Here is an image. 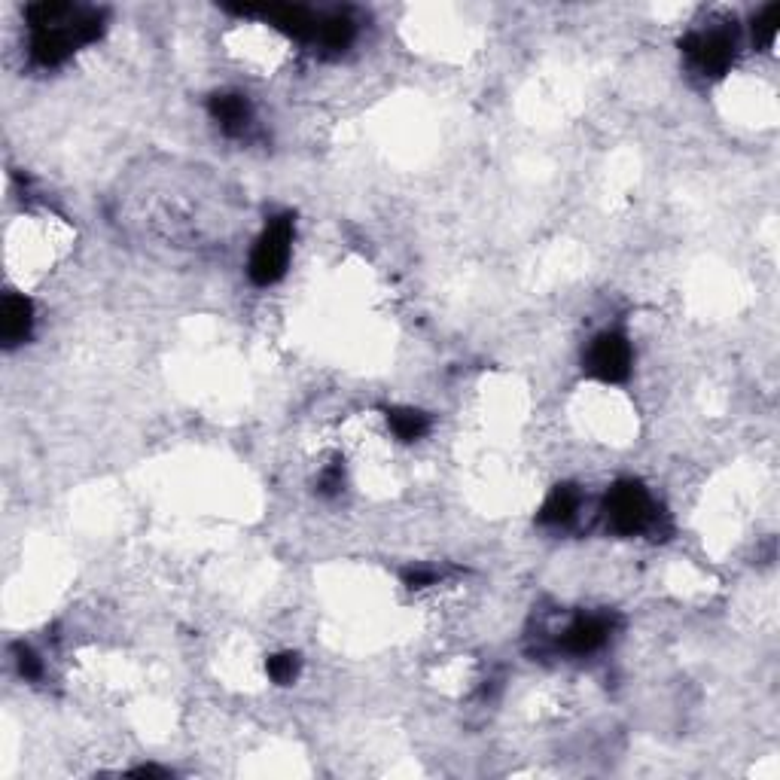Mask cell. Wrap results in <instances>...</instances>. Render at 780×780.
Instances as JSON below:
<instances>
[{"mask_svg":"<svg viewBox=\"0 0 780 780\" xmlns=\"http://www.w3.org/2000/svg\"><path fill=\"white\" fill-rule=\"evenodd\" d=\"M406 585L409 589H427V585H436L439 573L436 570H427V567H415V570H406Z\"/></svg>","mask_w":780,"mask_h":780,"instance_id":"14","label":"cell"},{"mask_svg":"<svg viewBox=\"0 0 780 780\" xmlns=\"http://www.w3.org/2000/svg\"><path fill=\"white\" fill-rule=\"evenodd\" d=\"M34 327V305L25 296H7L4 308H0V333H4L7 348H16L28 339Z\"/></svg>","mask_w":780,"mask_h":780,"instance_id":"6","label":"cell"},{"mask_svg":"<svg viewBox=\"0 0 780 780\" xmlns=\"http://www.w3.org/2000/svg\"><path fill=\"white\" fill-rule=\"evenodd\" d=\"M208 110H211V116L220 122L223 132H229V135H241L244 128L250 125V116H253L250 101H247L244 95H235V92H220V95H214V98L208 101Z\"/></svg>","mask_w":780,"mask_h":780,"instance_id":"7","label":"cell"},{"mask_svg":"<svg viewBox=\"0 0 780 780\" xmlns=\"http://www.w3.org/2000/svg\"><path fill=\"white\" fill-rule=\"evenodd\" d=\"M290 244H293V217L281 214V217L269 220V226L256 238L253 253H250V266H247L250 281L259 287L278 284L290 263Z\"/></svg>","mask_w":780,"mask_h":780,"instance_id":"1","label":"cell"},{"mask_svg":"<svg viewBox=\"0 0 780 780\" xmlns=\"http://www.w3.org/2000/svg\"><path fill=\"white\" fill-rule=\"evenodd\" d=\"M680 46L704 77L726 74L735 61V37L729 31H695Z\"/></svg>","mask_w":780,"mask_h":780,"instance_id":"3","label":"cell"},{"mask_svg":"<svg viewBox=\"0 0 780 780\" xmlns=\"http://www.w3.org/2000/svg\"><path fill=\"white\" fill-rule=\"evenodd\" d=\"M607 637H610L607 616H582L564 631V649L573 656H589L607 643Z\"/></svg>","mask_w":780,"mask_h":780,"instance_id":"5","label":"cell"},{"mask_svg":"<svg viewBox=\"0 0 780 780\" xmlns=\"http://www.w3.org/2000/svg\"><path fill=\"white\" fill-rule=\"evenodd\" d=\"M579 509V491L573 485H555L540 506L543 525H567Z\"/></svg>","mask_w":780,"mask_h":780,"instance_id":"9","label":"cell"},{"mask_svg":"<svg viewBox=\"0 0 780 780\" xmlns=\"http://www.w3.org/2000/svg\"><path fill=\"white\" fill-rule=\"evenodd\" d=\"M266 671L278 686H290L299 677V656L296 653H278L266 662Z\"/></svg>","mask_w":780,"mask_h":780,"instance_id":"11","label":"cell"},{"mask_svg":"<svg viewBox=\"0 0 780 780\" xmlns=\"http://www.w3.org/2000/svg\"><path fill=\"white\" fill-rule=\"evenodd\" d=\"M135 774H138V777H165V771H162V768H153V765H147V768H138Z\"/></svg>","mask_w":780,"mask_h":780,"instance_id":"16","label":"cell"},{"mask_svg":"<svg viewBox=\"0 0 780 780\" xmlns=\"http://www.w3.org/2000/svg\"><path fill=\"white\" fill-rule=\"evenodd\" d=\"M16 665H19V674H22L25 680H37V677L43 674V668H40V659L31 653L28 646H25V649H19V659H16Z\"/></svg>","mask_w":780,"mask_h":780,"instance_id":"13","label":"cell"},{"mask_svg":"<svg viewBox=\"0 0 780 780\" xmlns=\"http://www.w3.org/2000/svg\"><path fill=\"white\" fill-rule=\"evenodd\" d=\"M354 22L345 16V13H330V16H320V25H317V34H314V43L320 49L327 52H345L354 40Z\"/></svg>","mask_w":780,"mask_h":780,"instance_id":"8","label":"cell"},{"mask_svg":"<svg viewBox=\"0 0 780 780\" xmlns=\"http://www.w3.org/2000/svg\"><path fill=\"white\" fill-rule=\"evenodd\" d=\"M585 369L601 381H625L631 372V345L622 333H601L585 354Z\"/></svg>","mask_w":780,"mask_h":780,"instance_id":"4","label":"cell"},{"mask_svg":"<svg viewBox=\"0 0 780 780\" xmlns=\"http://www.w3.org/2000/svg\"><path fill=\"white\" fill-rule=\"evenodd\" d=\"M607 522L616 534H640L656 522L653 497L640 482H619L607 494Z\"/></svg>","mask_w":780,"mask_h":780,"instance_id":"2","label":"cell"},{"mask_svg":"<svg viewBox=\"0 0 780 780\" xmlns=\"http://www.w3.org/2000/svg\"><path fill=\"white\" fill-rule=\"evenodd\" d=\"M342 482H345L342 470H339V467H330L327 473L320 476V491H323V494H339Z\"/></svg>","mask_w":780,"mask_h":780,"instance_id":"15","label":"cell"},{"mask_svg":"<svg viewBox=\"0 0 780 780\" xmlns=\"http://www.w3.org/2000/svg\"><path fill=\"white\" fill-rule=\"evenodd\" d=\"M777 25H780V7L777 4H771V7H765L762 10V16L756 19V25H753V34H756V40L762 43V46H771L774 43V37H777Z\"/></svg>","mask_w":780,"mask_h":780,"instance_id":"12","label":"cell"},{"mask_svg":"<svg viewBox=\"0 0 780 780\" xmlns=\"http://www.w3.org/2000/svg\"><path fill=\"white\" fill-rule=\"evenodd\" d=\"M387 424H390V430H394V436L403 439V442H415L430 430V418L421 409H390Z\"/></svg>","mask_w":780,"mask_h":780,"instance_id":"10","label":"cell"}]
</instances>
